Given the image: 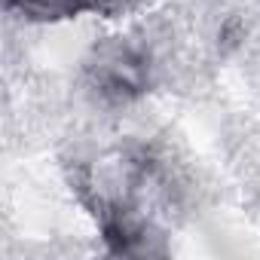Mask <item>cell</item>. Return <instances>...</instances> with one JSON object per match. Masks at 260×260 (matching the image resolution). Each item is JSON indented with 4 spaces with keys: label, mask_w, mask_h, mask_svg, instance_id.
Here are the masks:
<instances>
[{
    "label": "cell",
    "mask_w": 260,
    "mask_h": 260,
    "mask_svg": "<svg viewBox=\"0 0 260 260\" xmlns=\"http://www.w3.org/2000/svg\"><path fill=\"white\" fill-rule=\"evenodd\" d=\"M92 89L107 101H132L147 92V55L132 43H104L86 64Z\"/></svg>",
    "instance_id": "6da1fadb"
},
{
    "label": "cell",
    "mask_w": 260,
    "mask_h": 260,
    "mask_svg": "<svg viewBox=\"0 0 260 260\" xmlns=\"http://www.w3.org/2000/svg\"><path fill=\"white\" fill-rule=\"evenodd\" d=\"M10 13H19L22 19L31 22H61V19H77L83 13H98L110 16L119 10L122 0H4Z\"/></svg>",
    "instance_id": "7a4b0ae2"
}]
</instances>
